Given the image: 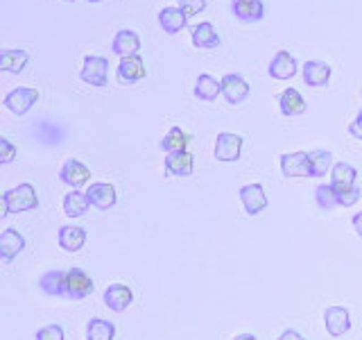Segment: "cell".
<instances>
[{
	"label": "cell",
	"instance_id": "obj_33",
	"mask_svg": "<svg viewBox=\"0 0 362 340\" xmlns=\"http://www.w3.org/2000/svg\"><path fill=\"white\" fill-rule=\"evenodd\" d=\"M356 179H358V170L351 164H346V162L335 164L333 170H331L333 184H356Z\"/></svg>",
	"mask_w": 362,
	"mask_h": 340
},
{
	"label": "cell",
	"instance_id": "obj_19",
	"mask_svg": "<svg viewBox=\"0 0 362 340\" xmlns=\"http://www.w3.org/2000/svg\"><path fill=\"white\" fill-rule=\"evenodd\" d=\"M301 75H303V82L308 86H326L328 79H331V66L320 60H310L303 64Z\"/></svg>",
	"mask_w": 362,
	"mask_h": 340
},
{
	"label": "cell",
	"instance_id": "obj_35",
	"mask_svg": "<svg viewBox=\"0 0 362 340\" xmlns=\"http://www.w3.org/2000/svg\"><path fill=\"white\" fill-rule=\"evenodd\" d=\"M177 7L184 9L188 16H195L206 9V0H177Z\"/></svg>",
	"mask_w": 362,
	"mask_h": 340
},
{
	"label": "cell",
	"instance_id": "obj_10",
	"mask_svg": "<svg viewBox=\"0 0 362 340\" xmlns=\"http://www.w3.org/2000/svg\"><path fill=\"white\" fill-rule=\"evenodd\" d=\"M86 196H88L90 204L100 211H107L111 207H116V202H118L116 186L109 184V181H93V184L86 188Z\"/></svg>",
	"mask_w": 362,
	"mask_h": 340
},
{
	"label": "cell",
	"instance_id": "obj_22",
	"mask_svg": "<svg viewBox=\"0 0 362 340\" xmlns=\"http://www.w3.org/2000/svg\"><path fill=\"white\" fill-rule=\"evenodd\" d=\"M39 288L50 298L66 300V270H48L39 277Z\"/></svg>",
	"mask_w": 362,
	"mask_h": 340
},
{
	"label": "cell",
	"instance_id": "obj_34",
	"mask_svg": "<svg viewBox=\"0 0 362 340\" xmlns=\"http://www.w3.org/2000/svg\"><path fill=\"white\" fill-rule=\"evenodd\" d=\"M18 154V147L11 143L9 139H0V164H9L14 162Z\"/></svg>",
	"mask_w": 362,
	"mask_h": 340
},
{
	"label": "cell",
	"instance_id": "obj_11",
	"mask_svg": "<svg viewBox=\"0 0 362 340\" xmlns=\"http://www.w3.org/2000/svg\"><path fill=\"white\" fill-rule=\"evenodd\" d=\"M238 196H240V202L249 215H258L260 211H265L269 204L267 196H265V188L260 184H245L240 191H238Z\"/></svg>",
	"mask_w": 362,
	"mask_h": 340
},
{
	"label": "cell",
	"instance_id": "obj_25",
	"mask_svg": "<svg viewBox=\"0 0 362 340\" xmlns=\"http://www.w3.org/2000/svg\"><path fill=\"white\" fill-rule=\"evenodd\" d=\"M90 207V200L86 193L82 191H71L68 196L64 198V213L68 215V218H82V215L88 211Z\"/></svg>",
	"mask_w": 362,
	"mask_h": 340
},
{
	"label": "cell",
	"instance_id": "obj_7",
	"mask_svg": "<svg viewBox=\"0 0 362 340\" xmlns=\"http://www.w3.org/2000/svg\"><path fill=\"white\" fill-rule=\"evenodd\" d=\"M243 150V136L231 132H220L215 139V159L218 162H238Z\"/></svg>",
	"mask_w": 362,
	"mask_h": 340
},
{
	"label": "cell",
	"instance_id": "obj_36",
	"mask_svg": "<svg viewBox=\"0 0 362 340\" xmlns=\"http://www.w3.org/2000/svg\"><path fill=\"white\" fill-rule=\"evenodd\" d=\"M37 340H64V329L59 324H48L37 332Z\"/></svg>",
	"mask_w": 362,
	"mask_h": 340
},
{
	"label": "cell",
	"instance_id": "obj_13",
	"mask_svg": "<svg viewBox=\"0 0 362 340\" xmlns=\"http://www.w3.org/2000/svg\"><path fill=\"white\" fill-rule=\"evenodd\" d=\"M132 302H134V293L127 283H111V286L105 290V304L113 313L127 311Z\"/></svg>",
	"mask_w": 362,
	"mask_h": 340
},
{
	"label": "cell",
	"instance_id": "obj_3",
	"mask_svg": "<svg viewBox=\"0 0 362 340\" xmlns=\"http://www.w3.org/2000/svg\"><path fill=\"white\" fill-rule=\"evenodd\" d=\"M95 290L93 279L82 268L66 270V300H84Z\"/></svg>",
	"mask_w": 362,
	"mask_h": 340
},
{
	"label": "cell",
	"instance_id": "obj_41",
	"mask_svg": "<svg viewBox=\"0 0 362 340\" xmlns=\"http://www.w3.org/2000/svg\"><path fill=\"white\" fill-rule=\"evenodd\" d=\"M88 3H105V0H88Z\"/></svg>",
	"mask_w": 362,
	"mask_h": 340
},
{
	"label": "cell",
	"instance_id": "obj_24",
	"mask_svg": "<svg viewBox=\"0 0 362 340\" xmlns=\"http://www.w3.org/2000/svg\"><path fill=\"white\" fill-rule=\"evenodd\" d=\"M86 243V232L77 225H64L59 230V247L66 252H79Z\"/></svg>",
	"mask_w": 362,
	"mask_h": 340
},
{
	"label": "cell",
	"instance_id": "obj_2",
	"mask_svg": "<svg viewBox=\"0 0 362 340\" xmlns=\"http://www.w3.org/2000/svg\"><path fill=\"white\" fill-rule=\"evenodd\" d=\"M109 60L107 57H98V55H86L82 71H79V79L90 86L105 89L109 82Z\"/></svg>",
	"mask_w": 362,
	"mask_h": 340
},
{
	"label": "cell",
	"instance_id": "obj_37",
	"mask_svg": "<svg viewBox=\"0 0 362 340\" xmlns=\"http://www.w3.org/2000/svg\"><path fill=\"white\" fill-rule=\"evenodd\" d=\"M349 134L354 136V139L362 141V111H360L358 116L354 118V123L349 125Z\"/></svg>",
	"mask_w": 362,
	"mask_h": 340
},
{
	"label": "cell",
	"instance_id": "obj_32",
	"mask_svg": "<svg viewBox=\"0 0 362 340\" xmlns=\"http://www.w3.org/2000/svg\"><path fill=\"white\" fill-rule=\"evenodd\" d=\"M315 202L322 211H333L337 207V193L333 184H320L315 188Z\"/></svg>",
	"mask_w": 362,
	"mask_h": 340
},
{
	"label": "cell",
	"instance_id": "obj_42",
	"mask_svg": "<svg viewBox=\"0 0 362 340\" xmlns=\"http://www.w3.org/2000/svg\"><path fill=\"white\" fill-rule=\"evenodd\" d=\"M68 3H75V0H68Z\"/></svg>",
	"mask_w": 362,
	"mask_h": 340
},
{
	"label": "cell",
	"instance_id": "obj_8",
	"mask_svg": "<svg viewBox=\"0 0 362 340\" xmlns=\"http://www.w3.org/2000/svg\"><path fill=\"white\" fill-rule=\"evenodd\" d=\"M220 82H222V96L229 105H240V102L249 98V91H252V86L247 84V79L238 73H226Z\"/></svg>",
	"mask_w": 362,
	"mask_h": 340
},
{
	"label": "cell",
	"instance_id": "obj_23",
	"mask_svg": "<svg viewBox=\"0 0 362 340\" xmlns=\"http://www.w3.org/2000/svg\"><path fill=\"white\" fill-rule=\"evenodd\" d=\"M305 107H308V105H305L303 96L299 94L297 89H286L279 96V109H281L283 116H288V118L301 116V113H305Z\"/></svg>",
	"mask_w": 362,
	"mask_h": 340
},
{
	"label": "cell",
	"instance_id": "obj_29",
	"mask_svg": "<svg viewBox=\"0 0 362 340\" xmlns=\"http://www.w3.org/2000/svg\"><path fill=\"white\" fill-rule=\"evenodd\" d=\"M116 338V324L105 317H93L86 324V340H113Z\"/></svg>",
	"mask_w": 362,
	"mask_h": 340
},
{
	"label": "cell",
	"instance_id": "obj_20",
	"mask_svg": "<svg viewBox=\"0 0 362 340\" xmlns=\"http://www.w3.org/2000/svg\"><path fill=\"white\" fill-rule=\"evenodd\" d=\"M188 14L181 7H163L158 11V26L165 34H177L186 28Z\"/></svg>",
	"mask_w": 362,
	"mask_h": 340
},
{
	"label": "cell",
	"instance_id": "obj_9",
	"mask_svg": "<svg viewBox=\"0 0 362 340\" xmlns=\"http://www.w3.org/2000/svg\"><path fill=\"white\" fill-rule=\"evenodd\" d=\"M281 173L283 177H313L310 173V154L308 152H288L281 154Z\"/></svg>",
	"mask_w": 362,
	"mask_h": 340
},
{
	"label": "cell",
	"instance_id": "obj_15",
	"mask_svg": "<svg viewBox=\"0 0 362 340\" xmlns=\"http://www.w3.org/2000/svg\"><path fill=\"white\" fill-rule=\"evenodd\" d=\"M23 249H25V238H23L21 232L5 230L0 234V259H3L5 264H11Z\"/></svg>",
	"mask_w": 362,
	"mask_h": 340
},
{
	"label": "cell",
	"instance_id": "obj_1",
	"mask_svg": "<svg viewBox=\"0 0 362 340\" xmlns=\"http://www.w3.org/2000/svg\"><path fill=\"white\" fill-rule=\"evenodd\" d=\"M3 215H11V213H25V211H34L39 207V196L37 188L32 184H18L14 188H9L3 193Z\"/></svg>",
	"mask_w": 362,
	"mask_h": 340
},
{
	"label": "cell",
	"instance_id": "obj_12",
	"mask_svg": "<svg viewBox=\"0 0 362 340\" xmlns=\"http://www.w3.org/2000/svg\"><path fill=\"white\" fill-rule=\"evenodd\" d=\"M324 324H326V332L333 338L344 336L351 329L349 311L344 309V306H328V309L324 311Z\"/></svg>",
	"mask_w": 362,
	"mask_h": 340
},
{
	"label": "cell",
	"instance_id": "obj_27",
	"mask_svg": "<svg viewBox=\"0 0 362 340\" xmlns=\"http://www.w3.org/2000/svg\"><path fill=\"white\" fill-rule=\"evenodd\" d=\"M28 60H30V55L25 50L5 48L0 52V68H3L5 73H21L23 68H25Z\"/></svg>",
	"mask_w": 362,
	"mask_h": 340
},
{
	"label": "cell",
	"instance_id": "obj_38",
	"mask_svg": "<svg viewBox=\"0 0 362 340\" xmlns=\"http://www.w3.org/2000/svg\"><path fill=\"white\" fill-rule=\"evenodd\" d=\"M276 340H305L299 332H294V329H286Z\"/></svg>",
	"mask_w": 362,
	"mask_h": 340
},
{
	"label": "cell",
	"instance_id": "obj_26",
	"mask_svg": "<svg viewBox=\"0 0 362 340\" xmlns=\"http://www.w3.org/2000/svg\"><path fill=\"white\" fill-rule=\"evenodd\" d=\"M190 143V134L184 132L181 128H170V132L163 136V141H161V150L165 154H175V152H184L186 147Z\"/></svg>",
	"mask_w": 362,
	"mask_h": 340
},
{
	"label": "cell",
	"instance_id": "obj_16",
	"mask_svg": "<svg viewBox=\"0 0 362 340\" xmlns=\"http://www.w3.org/2000/svg\"><path fill=\"white\" fill-rule=\"evenodd\" d=\"M299 71L297 60L288 50H279L274 55V60L269 62V75L274 79H292Z\"/></svg>",
	"mask_w": 362,
	"mask_h": 340
},
{
	"label": "cell",
	"instance_id": "obj_6",
	"mask_svg": "<svg viewBox=\"0 0 362 340\" xmlns=\"http://www.w3.org/2000/svg\"><path fill=\"white\" fill-rule=\"evenodd\" d=\"M145 75H147V68H145V62H143L141 55L122 57L118 68H116V79H118L120 84H124V86L141 82Z\"/></svg>",
	"mask_w": 362,
	"mask_h": 340
},
{
	"label": "cell",
	"instance_id": "obj_17",
	"mask_svg": "<svg viewBox=\"0 0 362 340\" xmlns=\"http://www.w3.org/2000/svg\"><path fill=\"white\" fill-rule=\"evenodd\" d=\"M111 50L116 52L120 60H122V57L139 55V50H141V37L134 30H118L116 37H113Z\"/></svg>",
	"mask_w": 362,
	"mask_h": 340
},
{
	"label": "cell",
	"instance_id": "obj_21",
	"mask_svg": "<svg viewBox=\"0 0 362 340\" xmlns=\"http://www.w3.org/2000/svg\"><path fill=\"white\" fill-rule=\"evenodd\" d=\"M190 39H192V45H195V48H202V50L218 48V45L222 43L218 30H215L213 23H209V21H204V23H199V26L192 28Z\"/></svg>",
	"mask_w": 362,
	"mask_h": 340
},
{
	"label": "cell",
	"instance_id": "obj_28",
	"mask_svg": "<svg viewBox=\"0 0 362 340\" xmlns=\"http://www.w3.org/2000/svg\"><path fill=\"white\" fill-rule=\"evenodd\" d=\"M220 94H222V82H218V79H215L213 75L202 73V75L197 77V82H195V96H197L199 100L213 102Z\"/></svg>",
	"mask_w": 362,
	"mask_h": 340
},
{
	"label": "cell",
	"instance_id": "obj_31",
	"mask_svg": "<svg viewBox=\"0 0 362 340\" xmlns=\"http://www.w3.org/2000/svg\"><path fill=\"white\" fill-rule=\"evenodd\" d=\"M331 184H333V181H331ZM333 186H335V193H337V207H344V209L354 207V204L362 196V191H360L358 184H333Z\"/></svg>",
	"mask_w": 362,
	"mask_h": 340
},
{
	"label": "cell",
	"instance_id": "obj_5",
	"mask_svg": "<svg viewBox=\"0 0 362 340\" xmlns=\"http://www.w3.org/2000/svg\"><path fill=\"white\" fill-rule=\"evenodd\" d=\"M59 179H62V184L71 186L73 191L75 188L79 191L84 184L90 181V170L86 164L79 162V159H66L62 170H59Z\"/></svg>",
	"mask_w": 362,
	"mask_h": 340
},
{
	"label": "cell",
	"instance_id": "obj_39",
	"mask_svg": "<svg viewBox=\"0 0 362 340\" xmlns=\"http://www.w3.org/2000/svg\"><path fill=\"white\" fill-rule=\"evenodd\" d=\"M354 230H356V234L362 238V211L354 215Z\"/></svg>",
	"mask_w": 362,
	"mask_h": 340
},
{
	"label": "cell",
	"instance_id": "obj_30",
	"mask_svg": "<svg viewBox=\"0 0 362 340\" xmlns=\"http://www.w3.org/2000/svg\"><path fill=\"white\" fill-rule=\"evenodd\" d=\"M310 154V173L313 177H326L328 170H333V154L328 150H313Z\"/></svg>",
	"mask_w": 362,
	"mask_h": 340
},
{
	"label": "cell",
	"instance_id": "obj_4",
	"mask_svg": "<svg viewBox=\"0 0 362 340\" xmlns=\"http://www.w3.org/2000/svg\"><path fill=\"white\" fill-rule=\"evenodd\" d=\"M39 100V91L32 86H18L14 91H9L5 96V107L16 113V116H25V113L37 105Z\"/></svg>",
	"mask_w": 362,
	"mask_h": 340
},
{
	"label": "cell",
	"instance_id": "obj_40",
	"mask_svg": "<svg viewBox=\"0 0 362 340\" xmlns=\"http://www.w3.org/2000/svg\"><path fill=\"white\" fill-rule=\"evenodd\" d=\"M233 340H258L254 334H240V336H235Z\"/></svg>",
	"mask_w": 362,
	"mask_h": 340
},
{
	"label": "cell",
	"instance_id": "obj_14",
	"mask_svg": "<svg viewBox=\"0 0 362 340\" xmlns=\"http://www.w3.org/2000/svg\"><path fill=\"white\" fill-rule=\"evenodd\" d=\"M231 14L243 23H258L265 16L263 0H231Z\"/></svg>",
	"mask_w": 362,
	"mask_h": 340
},
{
	"label": "cell",
	"instance_id": "obj_18",
	"mask_svg": "<svg viewBox=\"0 0 362 340\" xmlns=\"http://www.w3.org/2000/svg\"><path fill=\"white\" fill-rule=\"evenodd\" d=\"M192 170H195V157L188 150L165 157V173L170 177H190Z\"/></svg>",
	"mask_w": 362,
	"mask_h": 340
}]
</instances>
